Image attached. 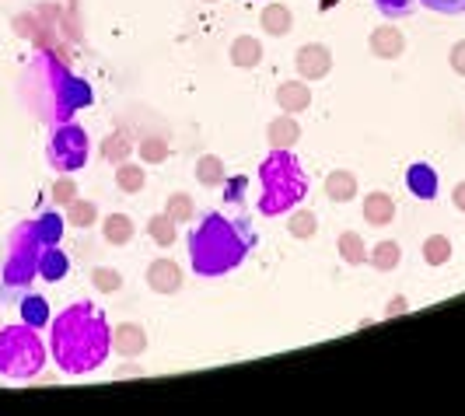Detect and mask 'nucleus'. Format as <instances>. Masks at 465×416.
Segmentation results:
<instances>
[{
  "label": "nucleus",
  "instance_id": "72a5a7b5",
  "mask_svg": "<svg viewBox=\"0 0 465 416\" xmlns=\"http://www.w3.org/2000/svg\"><path fill=\"white\" fill-rule=\"evenodd\" d=\"M374 7H378L385 18H410V15H413V4H410V0H374Z\"/></svg>",
  "mask_w": 465,
  "mask_h": 416
},
{
  "label": "nucleus",
  "instance_id": "f257e3e1",
  "mask_svg": "<svg viewBox=\"0 0 465 416\" xmlns=\"http://www.w3.org/2000/svg\"><path fill=\"white\" fill-rule=\"evenodd\" d=\"M49 353L64 374H88L113 353V329L105 312L92 301L67 304L49 325Z\"/></svg>",
  "mask_w": 465,
  "mask_h": 416
},
{
  "label": "nucleus",
  "instance_id": "6ab92c4d",
  "mask_svg": "<svg viewBox=\"0 0 465 416\" xmlns=\"http://www.w3.org/2000/svg\"><path fill=\"white\" fill-rule=\"evenodd\" d=\"M102 234H105L109 245H130L137 228H134V221H130L126 213H109V217L102 221Z\"/></svg>",
  "mask_w": 465,
  "mask_h": 416
},
{
  "label": "nucleus",
  "instance_id": "7c9ffc66",
  "mask_svg": "<svg viewBox=\"0 0 465 416\" xmlns=\"http://www.w3.org/2000/svg\"><path fill=\"white\" fill-rule=\"evenodd\" d=\"M164 213H168L175 224H186V221H193V213H196V207H193V196H189V193H172V196H168V207H164Z\"/></svg>",
  "mask_w": 465,
  "mask_h": 416
},
{
  "label": "nucleus",
  "instance_id": "0eeeda50",
  "mask_svg": "<svg viewBox=\"0 0 465 416\" xmlns=\"http://www.w3.org/2000/svg\"><path fill=\"white\" fill-rule=\"evenodd\" d=\"M294 67H298V77H304V81H322L332 70V53L322 43H308V46L298 49Z\"/></svg>",
  "mask_w": 465,
  "mask_h": 416
},
{
  "label": "nucleus",
  "instance_id": "dca6fc26",
  "mask_svg": "<svg viewBox=\"0 0 465 416\" xmlns=\"http://www.w3.org/2000/svg\"><path fill=\"white\" fill-rule=\"evenodd\" d=\"M259 25H262V32H270V35H287L291 32V25H294V15H291V7L287 4H266L262 7V15H259Z\"/></svg>",
  "mask_w": 465,
  "mask_h": 416
},
{
  "label": "nucleus",
  "instance_id": "bb28decb",
  "mask_svg": "<svg viewBox=\"0 0 465 416\" xmlns=\"http://www.w3.org/2000/svg\"><path fill=\"white\" fill-rule=\"evenodd\" d=\"M116 185L123 189V193H140V189L147 185V172H143L140 164L119 162L116 164Z\"/></svg>",
  "mask_w": 465,
  "mask_h": 416
},
{
  "label": "nucleus",
  "instance_id": "2eb2a0df",
  "mask_svg": "<svg viewBox=\"0 0 465 416\" xmlns=\"http://www.w3.org/2000/svg\"><path fill=\"white\" fill-rule=\"evenodd\" d=\"M326 196L332 203H350L357 196V175L347 168H336L326 175Z\"/></svg>",
  "mask_w": 465,
  "mask_h": 416
},
{
  "label": "nucleus",
  "instance_id": "6e6552de",
  "mask_svg": "<svg viewBox=\"0 0 465 416\" xmlns=\"http://www.w3.org/2000/svg\"><path fill=\"white\" fill-rule=\"evenodd\" d=\"M147 287H151L154 294H179V287H183V270H179V262H172V259H154V262L147 266Z\"/></svg>",
  "mask_w": 465,
  "mask_h": 416
},
{
  "label": "nucleus",
  "instance_id": "f8f14e48",
  "mask_svg": "<svg viewBox=\"0 0 465 416\" xmlns=\"http://www.w3.org/2000/svg\"><path fill=\"white\" fill-rule=\"evenodd\" d=\"M406 185H410V193H413L417 200H434V196H438V172L423 162L410 164V172H406Z\"/></svg>",
  "mask_w": 465,
  "mask_h": 416
},
{
  "label": "nucleus",
  "instance_id": "a211bd4d",
  "mask_svg": "<svg viewBox=\"0 0 465 416\" xmlns=\"http://www.w3.org/2000/svg\"><path fill=\"white\" fill-rule=\"evenodd\" d=\"M259 60H262V43L252 39V35H238L232 43V64L242 70H252L259 67Z\"/></svg>",
  "mask_w": 465,
  "mask_h": 416
},
{
  "label": "nucleus",
  "instance_id": "9b49d317",
  "mask_svg": "<svg viewBox=\"0 0 465 416\" xmlns=\"http://www.w3.org/2000/svg\"><path fill=\"white\" fill-rule=\"evenodd\" d=\"M277 105L283 113H304L308 105H312V88H308V81H283L277 88Z\"/></svg>",
  "mask_w": 465,
  "mask_h": 416
},
{
  "label": "nucleus",
  "instance_id": "aec40b11",
  "mask_svg": "<svg viewBox=\"0 0 465 416\" xmlns=\"http://www.w3.org/2000/svg\"><path fill=\"white\" fill-rule=\"evenodd\" d=\"M399 259H402V249H399V242H378L368 255V262H371L378 273H392L399 266Z\"/></svg>",
  "mask_w": 465,
  "mask_h": 416
},
{
  "label": "nucleus",
  "instance_id": "b1692460",
  "mask_svg": "<svg viewBox=\"0 0 465 416\" xmlns=\"http://www.w3.org/2000/svg\"><path fill=\"white\" fill-rule=\"evenodd\" d=\"M336 249L343 255V262L347 266H361V262H368V249H364V238L353 232H343L340 234V242H336Z\"/></svg>",
  "mask_w": 465,
  "mask_h": 416
},
{
  "label": "nucleus",
  "instance_id": "c756f323",
  "mask_svg": "<svg viewBox=\"0 0 465 416\" xmlns=\"http://www.w3.org/2000/svg\"><path fill=\"white\" fill-rule=\"evenodd\" d=\"M67 207H70L67 217L74 228H92L94 221H98V207H94L92 200H77V196H74Z\"/></svg>",
  "mask_w": 465,
  "mask_h": 416
},
{
  "label": "nucleus",
  "instance_id": "f3484780",
  "mask_svg": "<svg viewBox=\"0 0 465 416\" xmlns=\"http://www.w3.org/2000/svg\"><path fill=\"white\" fill-rule=\"evenodd\" d=\"M266 140L273 144V147H291V144H298L302 140V126H298V119L291 116H277L270 126H266Z\"/></svg>",
  "mask_w": 465,
  "mask_h": 416
},
{
  "label": "nucleus",
  "instance_id": "4be33fe9",
  "mask_svg": "<svg viewBox=\"0 0 465 416\" xmlns=\"http://www.w3.org/2000/svg\"><path fill=\"white\" fill-rule=\"evenodd\" d=\"M35 232H39V242H43V245H60V238H64V217H60L56 210L39 213V217H35Z\"/></svg>",
  "mask_w": 465,
  "mask_h": 416
},
{
  "label": "nucleus",
  "instance_id": "e433bc0d",
  "mask_svg": "<svg viewBox=\"0 0 465 416\" xmlns=\"http://www.w3.org/2000/svg\"><path fill=\"white\" fill-rule=\"evenodd\" d=\"M74 196H77V185L70 183V179H60V183L53 185V200H56V203H70Z\"/></svg>",
  "mask_w": 465,
  "mask_h": 416
},
{
  "label": "nucleus",
  "instance_id": "473e14b6",
  "mask_svg": "<svg viewBox=\"0 0 465 416\" xmlns=\"http://www.w3.org/2000/svg\"><path fill=\"white\" fill-rule=\"evenodd\" d=\"M92 283L102 291V294H113V291H119L123 287V277H119L116 270H105V266H98L92 273Z\"/></svg>",
  "mask_w": 465,
  "mask_h": 416
},
{
  "label": "nucleus",
  "instance_id": "2f4dec72",
  "mask_svg": "<svg viewBox=\"0 0 465 416\" xmlns=\"http://www.w3.org/2000/svg\"><path fill=\"white\" fill-rule=\"evenodd\" d=\"M137 147H140V158L147 164H158L168 158V144H164L162 137H147L143 144H137Z\"/></svg>",
  "mask_w": 465,
  "mask_h": 416
},
{
  "label": "nucleus",
  "instance_id": "4468645a",
  "mask_svg": "<svg viewBox=\"0 0 465 416\" xmlns=\"http://www.w3.org/2000/svg\"><path fill=\"white\" fill-rule=\"evenodd\" d=\"M392 217H396V200L389 196V193H371L368 200H364V221L374 224V228H385V224H392Z\"/></svg>",
  "mask_w": 465,
  "mask_h": 416
},
{
  "label": "nucleus",
  "instance_id": "f03ea898",
  "mask_svg": "<svg viewBox=\"0 0 465 416\" xmlns=\"http://www.w3.org/2000/svg\"><path fill=\"white\" fill-rule=\"evenodd\" d=\"M256 245V234L245 221H232L224 213H203L189 232V262L196 277H224L238 270Z\"/></svg>",
  "mask_w": 465,
  "mask_h": 416
},
{
  "label": "nucleus",
  "instance_id": "f704fd0d",
  "mask_svg": "<svg viewBox=\"0 0 465 416\" xmlns=\"http://www.w3.org/2000/svg\"><path fill=\"white\" fill-rule=\"evenodd\" d=\"M420 4L438 15H465V0H420Z\"/></svg>",
  "mask_w": 465,
  "mask_h": 416
},
{
  "label": "nucleus",
  "instance_id": "cd10ccee",
  "mask_svg": "<svg viewBox=\"0 0 465 416\" xmlns=\"http://www.w3.org/2000/svg\"><path fill=\"white\" fill-rule=\"evenodd\" d=\"M287 232H291V238H298V242H308L312 234L319 232V217L312 210H298V213H291Z\"/></svg>",
  "mask_w": 465,
  "mask_h": 416
},
{
  "label": "nucleus",
  "instance_id": "5701e85b",
  "mask_svg": "<svg viewBox=\"0 0 465 416\" xmlns=\"http://www.w3.org/2000/svg\"><path fill=\"white\" fill-rule=\"evenodd\" d=\"M147 234H151V242H154V245H162V249L175 245V238H179L175 221H172L168 213H154V217L147 221Z\"/></svg>",
  "mask_w": 465,
  "mask_h": 416
},
{
  "label": "nucleus",
  "instance_id": "ddd939ff",
  "mask_svg": "<svg viewBox=\"0 0 465 416\" xmlns=\"http://www.w3.org/2000/svg\"><path fill=\"white\" fill-rule=\"evenodd\" d=\"M67 273H70L67 253L60 245H43V253H39V277L46 280V283H56V280H64Z\"/></svg>",
  "mask_w": 465,
  "mask_h": 416
},
{
  "label": "nucleus",
  "instance_id": "7ed1b4c3",
  "mask_svg": "<svg viewBox=\"0 0 465 416\" xmlns=\"http://www.w3.org/2000/svg\"><path fill=\"white\" fill-rule=\"evenodd\" d=\"M39 253L43 242L35 232V221H18L0 255V304L22 301L32 291V280L39 277Z\"/></svg>",
  "mask_w": 465,
  "mask_h": 416
},
{
  "label": "nucleus",
  "instance_id": "4c0bfd02",
  "mask_svg": "<svg viewBox=\"0 0 465 416\" xmlns=\"http://www.w3.org/2000/svg\"><path fill=\"white\" fill-rule=\"evenodd\" d=\"M448 60H451V70H455L459 77H465V39H459V43L451 46V53H448Z\"/></svg>",
  "mask_w": 465,
  "mask_h": 416
},
{
  "label": "nucleus",
  "instance_id": "c9c22d12",
  "mask_svg": "<svg viewBox=\"0 0 465 416\" xmlns=\"http://www.w3.org/2000/svg\"><path fill=\"white\" fill-rule=\"evenodd\" d=\"M245 175H234V179H224V200L228 203H242V196H245Z\"/></svg>",
  "mask_w": 465,
  "mask_h": 416
},
{
  "label": "nucleus",
  "instance_id": "ea45409f",
  "mask_svg": "<svg viewBox=\"0 0 465 416\" xmlns=\"http://www.w3.org/2000/svg\"><path fill=\"white\" fill-rule=\"evenodd\" d=\"M402 308H406V301H402V298H396V301H392V304H389V315H399V312H402Z\"/></svg>",
  "mask_w": 465,
  "mask_h": 416
},
{
  "label": "nucleus",
  "instance_id": "a19ab883",
  "mask_svg": "<svg viewBox=\"0 0 465 416\" xmlns=\"http://www.w3.org/2000/svg\"><path fill=\"white\" fill-rule=\"evenodd\" d=\"M207 4H213V0H207Z\"/></svg>",
  "mask_w": 465,
  "mask_h": 416
},
{
  "label": "nucleus",
  "instance_id": "58836bf2",
  "mask_svg": "<svg viewBox=\"0 0 465 416\" xmlns=\"http://www.w3.org/2000/svg\"><path fill=\"white\" fill-rule=\"evenodd\" d=\"M451 200H455V207H459V210H462V213H465V183L455 185V193H451Z\"/></svg>",
  "mask_w": 465,
  "mask_h": 416
},
{
  "label": "nucleus",
  "instance_id": "412c9836",
  "mask_svg": "<svg viewBox=\"0 0 465 416\" xmlns=\"http://www.w3.org/2000/svg\"><path fill=\"white\" fill-rule=\"evenodd\" d=\"M22 322L32 325V329H43V325L49 322V304L43 294H25L22 298Z\"/></svg>",
  "mask_w": 465,
  "mask_h": 416
},
{
  "label": "nucleus",
  "instance_id": "39448f33",
  "mask_svg": "<svg viewBox=\"0 0 465 416\" xmlns=\"http://www.w3.org/2000/svg\"><path fill=\"white\" fill-rule=\"evenodd\" d=\"M46 368V343L32 325H0V374L11 381H28Z\"/></svg>",
  "mask_w": 465,
  "mask_h": 416
},
{
  "label": "nucleus",
  "instance_id": "9d476101",
  "mask_svg": "<svg viewBox=\"0 0 465 416\" xmlns=\"http://www.w3.org/2000/svg\"><path fill=\"white\" fill-rule=\"evenodd\" d=\"M113 350L119 357H140L147 350V332L134 322H123L113 329Z\"/></svg>",
  "mask_w": 465,
  "mask_h": 416
},
{
  "label": "nucleus",
  "instance_id": "20e7f679",
  "mask_svg": "<svg viewBox=\"0 0 465 416\" xmlns=\"http://www.w3.org/2000/svg\"><path fill=\"white\" fill-rule=\"evenodd\" d=\"M259 183H262L259 213H266V217H280V213L298 207V200L308 196V175H304L302 162L287 147H273L262 158V164H259Z\"/></svg>",
  "mask_w": 465,
  "mask_h": 416
},
{
  "label": "nucleus",
  "instance_id": "423d86ee",
  "mask_svg": "<svg viewBox=\"0 0 465 416\" xmlns=\"http://www.w3.org/2000/svg\"><path fill=\"white\" fill-rule=\"evenodd\" d=\"M46 158H49V164H53V172H64V175L84 168V162H88V134H84V126L74 123V119L53 126Z\"/></svg>",
  "mask_w": 465,
  "mask_h": 416
},
{
  "label": "nucleus",
  "instance_id": "a878e982",
  "mask_svg": "<svg viewBox=\"0 0 465 416\" xmlns=\"http://www.w3.org/2000/svg\"><path fill=\"white\" fill-rule=\"evenodd\" d=\"M196 179H200V185H207V189L221 185L228 179V175H224V162H221L217 154H203V158L196 162Z\"/></svg>",
  "mask_w": 465,
  "mask_h": 416
},
{
  "label": "nucleus",
  "instance_id": "393cba45",
  "mask_svg": "<svg viewBox=\"0 0 465 416\" xmlns=\"http://www.w3.org/2000/svg\"><path fill=\"white\" fill-rule=\"evenodd\" d=\"M130 151H134V144H130V134L126 130H116L113 137H105V144H102V158L105 162H130Z\"/></svg>",
  "mask_w": 465,
  "mask_h": 416
},
{
  "label": "nucleus",
  "instance_id": "1a4fd4ad",
  "mask_svg": "<svg viewBox=\"0 0 465 416\" xmlns=\"http://www.w3.org/2000/svg\"><path fill=\"white\" fill-rule=\"evenodd\" d=\"M368 46H371L378 60H399L406 53V35L399 32L396 25H378L371 32V39H368Z\"/></svg>",
  "mask_w": 465,
  "mask_h": 416
},
{
  "label": "nucleus",
  "instance_id": "c85d7f7f",
  "mask_svg": "<svg viewBox=\"0 0 465 416\" xmlns=\"http://www.w3.org/2000/svg\"><path fill=\"white\" fill-rule=\"evenodd\" d=\"M423 259H427V266H444L451 259V242L444 234H430L423 242Z\"/></svg>",
  "mask_w": 465,
  "mask_h": 416
}]
</instances>
